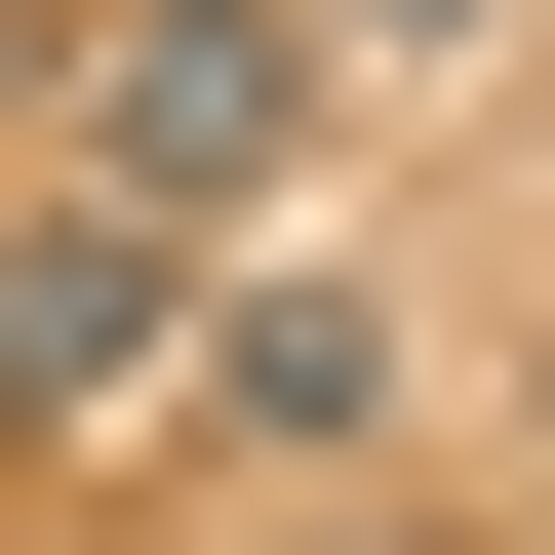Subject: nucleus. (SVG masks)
<instances>
[{"label": "nucleus", "instance_id": "obj_1", "mask_svg": "<svg viewBox=\"0 0 555 555\" xmlns=\"http://www.w3.org/2000/svg\"><path fill=\"white\" fill-rule=\"evenodd\" d=\"M40 159L159 198V238H238V198L318 159V0H40Z\"/></svg>", "mask_w": 555, "mask_h": 555}, {"label": "nucleus", "instance_id": "obj_2", "mask_svg": "<svg viewBox=\"0 0 555 555\" xmlns=\"http://www.w3.org/2000/svg\"><path fill=\"white\" fill-rule=\"evenodd\" d=\"M159 358H198V238L80 198V159H0V437H159Z\"/></svg>", "mask_w": 555, "mask_h": 555}, {"label": "nucleus", "instance_id": "obj_3", "mask_svg": "<svg viewBox=\"0 0 555 555\" xmlns=\"http://www.w3.org/2000/svg\"><path fill=\"white\" fill-rule=\"evenodd\" d=\"M0 119H40V0H0Z\"/></svg>", "mask_w": 555, "mask_h": 555}]
</instances>
